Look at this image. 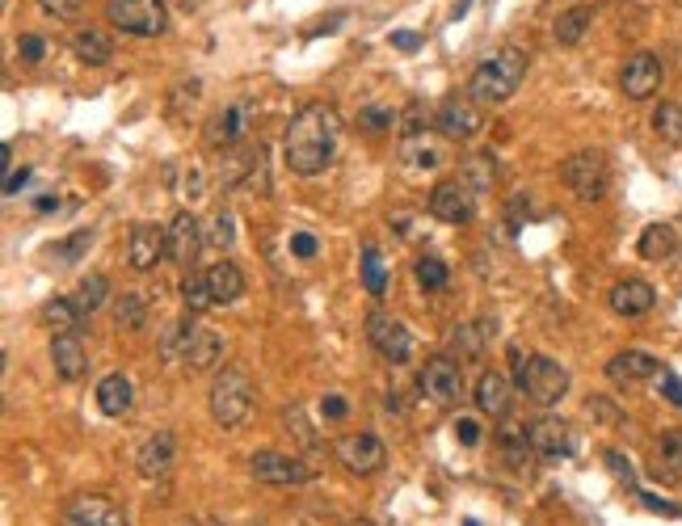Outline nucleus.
<instances>
[{
    "instance_id": "1",
    "label": "nucleus",
    "mask_w": 682,
    "mask_h": 526,
    "mask_svg": "<svg viewBox=\"0 0 682 526\" xmlns=\"http://www.w3.org/2000/svg\"><path fill=\"white\" fill-rule=\"evenodd\" d=\"M341 118L325 101H308L283 131V165L299 177H320L337 160Z\"/></svg>"
},
{
    "instance_id": "2",
    "label": "nucleus",
    "mask_w": 682,
    "mask_h": 526,
    "mask_svg": "<svg viewBox=\"0 0 682 526\" xmlns=\"http://www.w3.org/2000/svg\"><path fill=\"white\" fill-rule=\"evenodd\" d=\"M527 80V51L501 47L489 59H480L476 72L468 76V97L476 106H501L518 93V85Z\"/></svg>"
},
{
    "instance_id": "3",
    "label": "nucleus",
    "mask_w": 682,
    "mask_h": 526,
    "mask_svg": "<svg viewBox=\"0 0 682 526\" xmlns=\"http://www.w3.org/2000/svg\"><path fill=\"white\" fill-rule=\"evenodd\" d=\"M514 388L523 392L531 404H539V409H552V404H560L565 392H569V371L548 354L523 358L514 350Z\"/></svg>"
},
{
    "instance_id": "4",
    "label": "nucleus",
    "mask_w": 682,
    "mask_h": 526,
    "mask_svg": "<svg viewBox=\"0 0 682 526\" xmlns=\"http://www.w3.org/2000/svg\"><path fill=\"white\" fill-rule=\"evenodd\" d=\"M253 413V379L240 367H224L211 383V417L215 426L240 430Z\"/></svg>"
},
{
    "instance_id": "5",
    "label": "nucleus",
    "mask_w": 682,
    "mask_h": 526,
    "mask_svg": "<svg viewBox=\"0 0 682 526\" xmlns=\"http://www.w3.org/2000/svg\"><path fill=\"white\" fill-rule=\"evenodd\" d=\"M106 22L135 38H156L169 30L165 0H106Z\"/></svg>"
},
{
    "instance_id": "6",
    "label": "nucleus",
    "mask_w": 682,
    "mask_h": 526,
    "mask_svg": "<svg viewBox=\"0 0 682 526\" xmlns=\"http://www.w3.org/2000/svg\"><path fill=\"white\" fill-rule=\"evenodd\" d=\"M560 177H565V186L581 198V202H598L607 190H611V165L607 156L598 148H581L573 152L565 165H560Z\"/></svg>"
},
{
    "instance_id": "7",
    "label": "nucleus",
    "mask_w": 682,
    "mask_h": 526,
    "mask_svg": "<svg viewBox=\"0 0 682 526\" xmlns=\"http://www.w3.org/2000/svg\"><path fill=\"white\" fill-rule=\"evenodd\" d=\"M417 388L434 404H455L459 396H464V371H459V362L451 354H438V358H430L426 367H421Z\"/></svg>"
},
{
    "instance_id": "8",
    "label": "nucleus",
    "mask_w": 682,
    "mask_h": 526,
    "mask_svg": "<svg viewBox=\"0 0 682 526\" xmlns=\"http://www.w3.org/2000/svg\"><path fill=\"white\" fill-rule=\"evenodd\" d=\"M367 341L392 362V367H405L409 354H413V337H409V329L400 325L396 316L379 312V308L367 316Z\"/></svg>"
},
{
    "instance_id": "9",
    "label": "nucleus",
    "mask_w": 682,
    "mask_h": 526,
    "mask_svg": "<svg viewBox=\"0 0 682 526\" xmlns=\"http://www.w3.org/2000/svg\"><path fill=\"white\" fill-rule=\"evenodd\" d=\"M430 215L443 219V224H472L476 215V190L464 186V181H438V186L430 190Z\"/></svg>"
},
{
    "instance_id": "10",
    "label": "nucleus",
    "mask_w": 682,
    "mask_h": 526,
    "mask_svg": "<svg viewBox=\"0 0 682 526\" xmlns=\"http://www.w3.org/2000/svg\"><path fill=\"white\" fill-rule=\"evenodd\" d=\"M165 257H169V232L165 228H156V224H131V232H127V266L135 274L156 270Z\"/></svg>"
},
{
    "instance_id": "11",
    "label": "nucleus",
    "mask_w": 682,
    "mask_h": 526,
    "mask_svg": "<svg viewBox=\"0 0 682 526\" xmlns=\"http://www.w3.org/2000/svg\"><path fill=\"white\" fill-rule=\"evenodd\" d=\"M619 89H624L628 101H649L661 89V59L653 51L628 55L624 68H619Z\"/></svg>"
},
{
    "instance_id": "12",
    "label": "nucleus",
    "mask_w": 682,
    "mask_h": 526,
    "mask_svg": "<svg viewBox=\"0 0 682 526\" xmlns=\"http://www.w3.org/2000/svg\"><path fill=\"white\" fill-rule=\"evenodd\" d=\"M434 123H438V135H443V139H455V144H464V139L480 135L485 118H480V106H476L472 97H447L443 106H438Z\"/></svg>"
},
{
    "instance_id": "13",
    "label": "nucleus",
    "mask_w": 682,
    "mask_h": 526,
    "mask_svg": "<svg viewBox=\"0 0 682 526\" xmlns=\"http://www.w3.org/2000/svg\"><path fill=\"white\" fill-rule=\"evenodd\" d=\"M337 459H341V468L354 472V476H375L384 468L388 447L375 434H346L337 442Z\"/></svg>"
},
{
    "instance_id": "14",
    "label": "nucleus",
    "mask_w": 682,
    "mask_h": 526,
    "mask_svg": "<svg viewBox=\"0 0 682 526\" xmlns=\"http://www.w3.org/2000/svg\"><path fill=\"white\" fill-rule=\"evenodd\" d=\"M249 472L262 484H304V480H312L308 463L295 459V455H283V451H253Z\"/></svg>"
},
{
    "instance_id": "15",
    "label": "nucleus",
    "mask_w": 682,
    "mask_h": 526,
    "mask_svg": "<svg viewBox=\"0 0 682 526\" xmlns=\"http://www.w3.org/2000/svg\"><path fill=\"white\" fill-rule=\"evenodd\" d=\"M165 232H169V261H173V266H182V270H194L198 249H203V240H207L203 224H198V215L194 211H177Z\"/></svg>"
},
{
    "instance_id": "16",
    "label": "nucleus",
    "mask_w": 682,
    "mask_h": 526,
    "mask_svg": "<svg viewBox=\"0 0 682 526\" xmlns=\"http://www.w3.org/2000/svg\"><path fill=\"white\" fill-rule=\"evenodd\" d=\"M173 463H177V438L169 430H156V434H148L144 442H139L135 472L144 480H165L173 472Z\"/></svg>"
},
{
    "instance_id": "17",
    "label": "nucleus",
    "mask_w": 682,
    "mask_h": 526,
    "mask_svg": "<svg viewBox=\"0 0 682 526\" xmlns=\"http://www.w3.org/2000/svg\"><path fill=\"white\" fill-rule=\"evenodd\" d=\"M64 526H127V514L102 493H80L68 501Z\"/></svg>"
},
{
    "instance_id": "18",
    "label": "nucleus",
    "mask_w": 682,
    "mask_h": 526,
    "mask_svg": "<svg viewBox=\"0 0 682 526\" xmlns=\"http://www.w3.org/2000/svg\"><path fill=\"white\" fill-rule=\"evenodd\" d=\"M262 156H266L262 144H236V148H224V156H219V165H215V181H219L224 190L245 186V181H253L257 165H262Z\"/></svg>"
},
{
    "instance_id": "19",
    "label": "nucleus",
    "mask_w": 682,
    "mask_h": 526,
    "mask_svg": "<svg viewBox=\"0 0 682 526\" xmlns=\"http://www.w3.org/2000/svg\"><path fill=\"white\" fill-rule=\"evenodd\" d=\"M527 438H531L535 455H548V459H565V455L573 451V430H569V421H565V417H552V413L527 421Z\"/></svg>"
},
{
    "instance_id": "20",
    "label": "nucleus",
    "mask_w": 682,
    "mask_h": 526,
    "mask_svg": "<svg viewBox=\"0 0 682 526\" xmlns=\"http://www.w3.org/2000/svg\"><path fill=\"white\" fill-rule=\"evenodd\" d=\"M476 409L485 413V417H493V421H501V417H510V409H514V383L501 375V371H485L476 379Z\"/></svg>"
},
{
    "instance_id": "21",
    "label": "nucleus",
    "mask_w": 682,
    "mask_h": 526,
    "mask_svg": "<svg viewBox=\"0 0 682 526\" xmlns=\"http://www.w3.org/2000/svg\"><path fill=\"white\" fill-rule=\"evenodd\" d=\"M51 367L64 383H76L80 375L89 371V354H85V341L76 333H55L51 337Z\"/></svg>"
},
{
    "instance_id": "22",
    "label": "nucleus",
    "mask_w": 682,
    "mask_h": 526,
    "mask_svg": "<svg viewBox=\"0 0 682 526\" xmlns=\"http://www.w3.org/2000/svg\"><path fill=\"white\" fill-rule=\"evenodd\" d=\"M607 303H611L615 316H645L657 303V291L649 287L645 278H624V282H615V287L607 291Z\"/></svg>"
},
{
    "instance_id": "23",
    "label": "nucleus",
    "mask_w": 682,
    "mask_h": 526,
    "mask_svg": "<svg viewBox=\"0 0 682 526\" xmlns=\"http://www.w3.org/2000/svg\"><path fill=\"white\" fill-rule=\"evenodd\" d=\"M400 160H405L409 169H438L447 160L443 139L426 135V131H405V139H400Z\"/></svg>"
},
{
    "instance_id": "24",
    "label": "nucleus",
    "mask_w": 682,
    "mask_h": 526,
    "mask_svg": "<svg viewBox=\"0 0 682 526\" xmlns=\"http://www.w3.org/2000/svg\"><path fill=\"white\" fill-rule=\"evenodd\" d=\"M245 127H249V101H236V106L219 110V114L211 118L207 144H211V148H236V139L245 135Z\"/></svg>"
},
{
    "instance_id": "25",
    "label": "nucleus",
    "mask_w": 682,
    "mask_h": 526,
    "mask_svg": "<svg viewBox=\"0 0 682 526\" xmlns=\"http://www.w3.org/2000/svg\"><path fill=\"white\" fill-rule=\"evenodd\" d=\"M661 367H657V358L649 354V350H619L611 362H607V375L615 379V383H645V379H653Z\"/></svg>"
},
{
    "instance_id": "26",
    "label": "nucleus",
    "mask_w": 682,
    "mask_h": 526,
    "mask_svg": "<svg viewBox=\"0 0 682 526\" xmlns=\"http://www.w3.org/2000/svg\"><path fill=\"white\" fill-rule=\"evenodd\" d=\"M72 55L80 59V64H89V68H102V64L114 59V38L106 30H97V26H80L72 34Z\"/></svg>"
},
{
    "instance_id": "27",
    "label": "nucleus",
    "mask_w": 682,
    "mask_h": 526,
    "mask_svg": "<svg viewBox=\"0 0 682 526\" xmlns=\"http://www.w3.org/2000/svg\"><path fill=\"white\" fill-rule=\"evenodd\" d=\"M93 396H97V409H102L106 417H123V413H131V404H135V388H131V379L123 371L106 375L102 383H97Z\"/></svg>"
},
{
    "instance_id": "28",
    "label": "nucleus",
    "mask_w": 682,
    "mask_h": 526,
    "mask_svg": "<svg viewBox=\"0 0 682 526\" xmlns=\"http://www.w3.org/2000/svg\"><path fill=\"white\" fill-rule=\"evenodd\" d=\"M207 274V287H211V299L215 303H236L240 295H245V274H240L236 261H215Z\"/></svg>"
},
{
    "instance_id": "29",
    "label": "nucleus",
    "mask_w": 682,
    "mask_h": 526,
    "mask_svg": "<svg viewBox=\"0 0 682 526\" xmlns=\"http://www.w3.org/2000/svg\"><path fill=\"white\" fill-rule=\"evenodd\" d=\"M219 362H224V337L211 333V329H198L194 346H190V354H186V367L203 375V371H215Z\"/></svg>"
},
{
    "instance_id": "30",
    "label": "nucleus",
    "mask_w": 682,
    "mask_h": 526,
    "mask_svg": "<svg viewBox=\"0 0 682 526\" xmlns=\"http://www.w3.org/2000/svg\"><path fill=\"white\" fill-rule=\"evenodd\" d=\"M590 22H594V9H590V5H573V9H565V13L556 17V26H552L556 43H560V47L581 43V38H586V30H590Z\"/></svg>"
},
{
    "instance_id": "31",
    "label": "nucleus",
    "mask_w": 682,
    "mask_h": 526,
    "mask_svg": "<svg viewBox=\"0 0 682 526\" xmlns=\"http://www.w3.org/2000/svg\"><path fill=\"white\" fill-rule=\"evenodd\" d=\"M194 337H198V329H194L190 316L186 320H173V325L165 329V337H160V358H165V362H186Z\"/></svg>"
},
{
    "instance_id": "32",
    "label": "nucleus",
    "mask_w": 682,
    "mask_h": 526,
    "mask_svg": "<svg viewBox=\"0 0 682 526\" xmlns=\"http://www.w3.org/2000/svg\"><path fill=\"white\" fill-rule=\"evenodd\" d=\"M636 249H640V257H645V261H666L678 249V236H674L670 224H649L645 232H640V245Z\"/></svg>"
},
{
    "instance_id": "33",
    "label": "nucleus",
    "mask_w": 682,
    "mask_h": 526,
    "mask_svg": "<svg viewBox=\"0 0 682 526\" xmlns=\"http://www.w3.org/2000/svg\"><path fill=\"white\" fill-rule=\"evenodd\" d=\"M43 325L51 333H76L80 325H85V316H80V308L72 299H47L43 303Z\"/></svg>"
},
{
    "instance_id": "34",
    "label": "nucleus",
    "mask_w": 682,
    "mask_h": 526,
    "mask_svg": "<svg viewBox=\"0 0 682 526\" xmlns=\"http://www.w3.org/2000/svg\"><path fill=\"white\" fill-rule=\"evenodd\" d=\"M114 320H118V329L139 333V329L148 325V299L135 295V291H123V299L114 303Z\"/></svg>"
},
{
    "instance_id": "35",
    "label": "nucleus",
    "mask_w": 682,
    "mask_h": 526,
    "mask_svg": "<svg viewBox=\"0 0 682 526\" xmlns=\"http://www.w3.org/2000/svg\"><path fill=\"white\" fill-rule=\"evenodd\" d=\"M413 278H417V287H421V291H443L447 282H451V270H447V261H443V257L421 253V257L413 261Z\"/></svg>"
},
{
    "instance_id": "36",
    "label": "nucleus",
    "mask_w": 682,
    "mask_h": 526,
    "mask_svg": "<svg viewBox=\"0 0 682 526\" xmlns=\"http://www.w3.org/2000/svg\"><path fill=\"white\" fill-rule=\"evenodd\" d=\"M106 295H110V282H106V274H89V278H80V287H76L72 303L80 308V316H93V312L106 303Z\"/></svg>"
},
{
    "instance_id": "37",
    "label": "nucleus",
    "mask_w": 682,
    "mask_h": 526,
    "mask_svg": "<svg viewBox=\"0 0 682 526\" xmlns=\"http://www.w3.org/2000/svg\"><path fill=\"white\" fill-rule=\"evenodd\" d=\"M493 177H497L493 152H476V156H468V160H464V173H459V181H464V186H472L476 194H480V190H489V186H493Z\"/></svg>"
},
{
    "instance_id": "38",
    "label": "nucleus",
    "mask_w": 682,
    "mask_h": 526,
    "mask_svg": "<svg viewBox=\"0 0 682 526\" xmlns=\"http://www.w3.org/2000/svg\"><path fill=\"white\" fill-rule=\"evenodd\" d=\"M653 131L666 139V144L682 148V106H674V101H661V106L653 110Z\"/></svg>"
},
{
    "instance_id": "39",
    "label": "nucleus",
    "mask_w": 682,
    "mask_h": 526,
    "mask_svg": "<svg viewBox=\"0 0 682 526\" xmlns=\"http://www.w3.org/2000/svg\"><path fill=\"white\" fill-rule=\"evenodd\" d=\"M501 455H506L510 468H527L531 455H535L531 438H527V426L523 430H501Z\"/></svg>"
},
{
    "instance_id": "40",
    "label": "nucleus",
    "mask_w": 682,
    "mask_h": 526,
    "mask_svg": "<svg viewBox=\"0 0 682 526\" xmlns=\"http://www.w3.org/2000/svg\"><path fill=\"white\" fill-rule=\"evenodd\" d=\"M363 287L375 295V299H384L388 295V270H384V257H379V249H363Z\"/></svg>"
},
{
    "instance_id": "41",
    "label": "nucleus",
    "mask_w": 682,
    "mask_h": 526,
    "mask_svg": "<svg viewBox=\"0 0 682 526\" xmlns=\"http://www.w3.org/2000/svg\"><path fill=\"white\" fill-rule=\"evenodd\" d=\"M451 350L464 362H476L480 354H485V333H480L476 325H455L451 329Z\"/></svg>"
},
{
    "instance_id": "42",
    "label": "nucleus",
    "mask_w": 682,
    "mask_h": 526,
    "mask_svg": "<svg viewBox=\"0 0 682 526\" xmlns=\"http://www.w3.org/2000/svg\"><path fill=\"white\" fill-rule=\"evenodd\" d=\"M89 245H93V232H89V228H80V232H72L68 240H59V245H51V257H59L64 266H76V261L89 253Z\"/></svg>"
},
{
    "instance_id": "43",
    "label": "nucleus",
    "mask_w": 682,
    "mask_h": 526,
    "mask_svg": "<svg viewBox=\"0 0 682 526\" xmlns=\"http://www.w3.org/2000/svg\"><path fill=\"white\" fill-rule=\"evenodd\" d=\"M182 299H186V308H190V312L211 308L215 299H211V287H207V274H194V270H190V274L182 278Z\"/></svg>"
},
{
    "instance_id": "44",
    "label": "nucleus",
    "mask_w": 682,
    "mask_h": 526,
    "mask_svg": "<svg viewBox=\"0 0 682 526\" xmlns=\"http://www.w3.org/2000/svg\"><path fill=\"white\" fill-rule=\"evenodd\" d=\"M283 430L299 442V447H316L320 442V434L308 426V417H304V409H299V404H291V409H283Z\"/></svg>"
},
{
    "instance_id": "45",
    "label": "nucleus",
    "mask_w": 682,
    "mask_h": 526,
    "mask_svg": "<svg viewBox=\"0 0 682 526\" xmlns=\"http://www.w3.org/2000/svg\"><path fill=\"white\" fill-rule=\"evenodd\" d=\"M232 240H236V219H232V211H215L211 228H207V245H215V249H232Z\"/></svg>"
},
{
    "instance_id": "46",
    "label": "nucleus",
    "mask_w": 682,
    "mask_h": 526,
    "mask_svg": "<svg viewBox=\"0 0 682 526\" xmlns=\"http://www.w3.org/2000/svg\"><path fill=\"white\" fill-rule=\"evenodd\" d=\"M198 97H203V85H198V80H186V85H177V89H173V106H169V114L177 118V123H182L186 110L198 106Z\"/></svg>"
},
{
    "instance_id": "47",
    "label": "nucleus",
    "mask_w": 682,
    "mask_h": 526,
    "mask_svg": "<svg viewBox=\"0 0 682 526\" xmlns=\"http://www.w3.org/2000/svg\"><path fill=\"white\" fill-rule=\"evenodd\" d=\"M392 123H396V110H388V106H371V110H363V114H358V127H363L367 135L388 131Z\"/></svg>"
},
{
    "instance_id": "48",
    "label": "nucleus",
    "mask_w": 682,
    "mask_h": 526,
    "mask_svg": "<svg viewBox=\"0 0 682 526\" xmlns=\"http://www.w3.org/2000/svg\"><path fill=\"white\" fill-rule=\"evenodd\" d=\"M603 463L611 468V476H615V480H624L628 489L636 493V472H632V463H628V455H624V451H607V455H603Z\"/></svg>"
},
{
    "instance_id": "49",
    "label": "nucleus",
    "mask_w": 682,
    "mask_h": 526,
    "mask_svg": "<svg viewBox=\"0 0 682 526\" xmlns=\"http://www.w3.org/2000/svg\"><path fill=\"white\" fill-rule=\"evenodd\" d=\"M38 9H43L47 17H55V22H76L80 0H38Z\"/></svg>"
},
{
    "instance_id": "50",
    "label": "nucleus",
    "mask_w": 682,
    "mask_h": 526,
    "mask_svg": "<svg viewBox=\"0 0 682 526\" xmlns=\"http://www.w3.org/2000/svg\"><path fill=\"white\" fill-rule=\"evenodd\" d=\"M316 253H320V240H316L312 232H291V257L312 261Z\"/></svg>"
},
{
    "instance_id": "51",
    "label": "nucleus",
    "mask_w": 682,
    "mask_h": 526,
    "mask_svg": "<svg viewBox=\"0 0 682 526\" xmlns=\"http://www.w3.org/2000/svg\"><path fill=\"white\" fill-rule=\"evenodd\" d=\"M17 51H22V59L26 64H43V55H47V43L38 34H22L17 38Z\"/></svg>"
},
{
    "instance_id": "52",
    "label": "nucleus",
    "mask_w": 682,
    "mask_h": 526,
    "mask_svg": "<svg viewBox=\"0 0 682 526\" xmlns=\"http://www.w3.org/2000/svg\"><path fill=\"white\" fill-rule=\"evenodd\" d=\"M661 455L670 459V468H674V472H682V434H678V430L661 434Z\"/></svg>"
},
{
    "instance_id": "53",
    "label": "nucleus",
    "mask_w": 682,
    "mask_h": 526,
    "mask_svg": "<svg viewBox=\"0 0 682 526\" xmlns=\"http://www.w3.org/2000/svg\"><path fill=\"white\" fill-rule=\"evenodd\" d=\"M636 497L649 505V510H657V514H670V518H678L682 514V505H674V501H666V497H657V493H645V489H636Z\"/></svg>"
},
{
    "instance_id": "54",
    "label": "nucleus",
    "mask_w": 682,
    "mask_h": 526,
    "mask_svg": "<svg viewBox=\"0 0 682 526\" xmlns=\"http://www.w3.org/2000/svg\"><path fill=\"white\" fill-rule=\"evenodd\" d=\"M455 434H459V442H464V447H476V442H480V421L476 417H459L455 421Z\"/></svg>"
},
{
    "instance_id": "55",
    "label": "nucleus",
    "mask_w": 682,
    "mask_h": 526,
    "mask_svg": "<svg viewBox=\"0 0 682 526\" xmlns=\"http://www.w3.org/2000/svg\"><path fill=\"white\" fill-rule=\"evenodd\" d=\"M586 409H590V417H603V421H611V426H624V413H619L615 404H607V400H590Z\"/></svg>"
},
{
    "instance_id": "56",
    "label": "nucleus",
    "mask_w": 682,
    "mask_h": 526,
    "mask_svg": "<svg viewBox=\"0 0 682 526\" xmlns=\"http://www.w3.org/2000/svg\"><path fill=\"white\" fill-rule=\"evenodd\" d=\"M392 47H396V51H417V47H421V34H413V30H396V34H392Z\"/></svg>"
},
{
    "instance_id": "57",
    "label": "nucleus",
    "mask_w": 682,
    "mask_h": 526,
    "mask_svg": "<svg viewBox=\"0 0 682 526\" xmlns=\"http://www.w3.org/2000/svg\"><path fill=\"white\" fill-rule=\"evenodd\" d=\"M661 388H666V400H674L682 409V379L678 375H661Z\"/></svg>"
},
{
    "instance_id": "58",
    "label": "nucleus",
    "mask_w": 682,
    "mask_h": 526,
    "mask_svg": "<svg viewBox=\"0 0 682 526\" xmlns=\"http://www.w3.org/2000/svg\"><path fill=\"white\" fill-rule=\"evenodd\" d=\"M320 409H325V417H333V421H337V417H346V413H350V404L341 400V396H325V404H320Z\"/></svg>"
},
{
    "instance_id": "59",
    "label": "nucleus",
    "mask_w": 682,
    "mask_h": 526,
    "mask_svg": "<svg viewBox=\"0 0 682 526\" xmlns=\"http://www.w3.org/2000/svg\"><path fill=\"white\" fill-rule=\"evenodd\" d=\"M26 181H30V169H22V173H9V190H5V194H17V190L26 186Z\"/></svg>"
},
{
    "instance_id": "60",
    "label": "nucleus",
    "mask_w": 682,
    "mask_h": 526,
    "mask_svg": "<svg viewBox=\"0 0 682 526\" xmlns=\"http://www.w3.org/2000/svg\"><path fill=\"white\" fill-rule=\"evenodd\" d=\"M194 526H224V522H219V518H203V522H194Z\"/></svg>"
},
{
    "instance_id": "61",
    "label": "nucleus",
    "mask_w": 682,
    "mask_h": 526,
    "mask_svg": "<svg viewBox=\"0 0 682 526\" xmlns=\"http://www.w3.org/2000/svg\"><path fill=\"white\" fill-rule=\"evenodd\" d=\"M346 526H375V522H367V518H358V522H346Z\"/></svg>"
},
{
    "instance_id": "62",
    "label": "nucleus",
    "mask_w": 682,
    "mask_h": 526,
    "mask_svg": "<svg viewBox=\"0 0 682 526\" xmlns=\"http://www.w3.org/2000/svg\"><path fill=\"white\" fill-rule=\"evenodd\" d=\"M464 526H480V522H476V518H468V522H464Z\"/></svg>"
}]
</instances>
